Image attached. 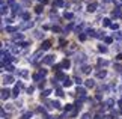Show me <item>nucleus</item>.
Returning <instances> with one entry per match:
<instances>
[{
    "label": "nucleus",
    "mask_w": 122,
    "mask_h": 119,
    "mask_svg": "<svg viewBox=\"0 0 122 119\" xmlns=\"http://www.w3.org/2000/svg\"><path fill=\"white\" fill-rule=\"evenodd\" d=\"M42 53H44L42 50L36 51V53H35L33 56H32V57H29V62H32V63H36L38 60H41V59H42Z\"/></svg>",
    "instance_id": "f257e3e1"
},
{
    "label": "nucleus",
    "mask_w": 122,
    "mask_h": 119,
    "mask_svg": "<svg viewBox=\"0 0 122 119\" xmlns=\"http://www.w3.org/2000/svg\"><path fill=\"white\" fill-rule=\"evenodd\" d=\"M12 14H14V15H23L24 12L21 11V6H20V5H15V6L12 8Z\"/></svg>",
    "instance_id": "f03ea898"
},
{
    "label": "nucleus",
    "mask_w": 122,
    "mask_h": 119,
    "mask_svg": "<svg viewBox=\"0 0 122 119\" xmlns=\"http://www.w3.org/2000/svg\"><path fill=\"white\" fill-rule=\"evenodd\" d=\"M51 48V41H44L42 42V45H41V50L42 51H47V50H50Z\"/></svg>",
    "instance_id": "7ed1b4c3"
},
{
    "label": "nucleus",
    "mask_w": 122,
    "mask_h": 119,
    "mask_svg": "<svg viewBox=\"0 0 122 119\" xmlns=\"http://www.w3.org/2000/svg\"><path fill=\"white\" fill-rule=\"evenodd\" d=\"M44 62L45 65H53L54 63V56H47V57H44Z\"/></svg>",
    "instance_id": "20e7f679"
},
{
    "label": "nucleus",
    "mask_w": 122,
    "mask_h": 119,
    "mask_svg": "<svg viewBox=\"0 0 122 119\" xmlns=\"http://www.w3.org/2000/svg\"><path fill=\"white\" fill-rule=\"evenodd\" d=\"M3 83H5V84L14 83V77H12V75H5V77H3Z\"/></svg>",
    "instance_id": "39448f33"
},
{
    "label": "nucleus",
    "mask_w": 122,
    "mask_h": 119,
    "mask_svg": "<svg viewBox=\"0 0 122 119\" xmlns=\"http://www.w3.org/2000/svg\"><path fill=\"white\" fill-rule=\"evenodd\" d=\"M9 97H11V90H9V89H3L2 90V99H8Z\"/></svg>",
    "instance_id": "423d86ee"
},
{
    "label": "nucleus",
    "mask_w": 122,
    "mask_h": 119,
    "mask_svg": "<svg viewBox=\"0 0 122 119\" xmlns=\"http://www.w3.org/2000/svg\"><path fill=\"white\" fill-rule=\"evenodd\" d=\"M23 84L21 83H18L15 88H14V92H12V97H18V93H20V89H21Z\"/></svg>",
    "instance_id": "0eeeda50"
},
{
    "label": "nucleus",
    "mask_w": 122,
    "mask_h": 119,
    "mask_svg": "<svg viewBox=\"0 0 122 119\" xmlns=\"http://www.w3.org/2000/svg\"><path fill=\"white\" fill-rule=\"evenodd\" d=\"M97 8H98V5H97V3H91V5L87 6V11H89V12H95V11H97Z\"/></svg>",
    "instance_id": "6e6552de"
},
{
    "label": "nucleus",
    "mask_w": 122,
    "mask_h": 119,
    "mask_svg": "<svg viewBox=\"0 0 122 119\" xmlns=\"http://www.w3.org/2000/svg\"><path fill=\"white\" fill-rule=\"evenodd\" d=\"M119 15H121V9H119V8H116L115 11L112 12V18H118Z\"/></svg>",
    "instance_id": "1a4fd4ad"
},
{
    "label": "nucleus",
    "mask_w": 122,
    "mask_h": 119,
    "mask_svg": "<svg viewBox=\"0 0 122 119\" xmlns=\"http://www.w3.org/2000/svg\"><path fill=\"white\" fill-rule=\"evenodd\" d=\"M84 84H86V88H93V86H95V83H93L92 78H87L86 82H84Z\"/></svg>",
    "instance_id": "9d476101"
},
{
    "label": "nucleus",
    "mask_w": 122,
    "mask_h": 119,
    "mask_svg": "<svg viewBox=\"0 0 122 119\" xmlns=\"http://www.w3.org/2000/svg\"><path fill=\"white\" fill-rule=\"evenodd\" d=\"M77 93L80 95V97H86V89L84 88H77Z\"/></svg>",
    "instance_id": "9b49d317"
},
{
    "label": "nucleus",
    "mask_w": 122,
    "mask_h": 119,
    "mask_svg": "<svg viewBox=\"0 0 122 119\" xmlns=\"http://www.w3.org/2000/svg\"><path fill=\"white\" fill-rule=\"evenodd\" d=\"M86 54H84V53H80V54H78V57H77V62L78 60H80V62H86Z\"/></svg>",
    "instance_id": "f8f14e48"
},
{
    "label": "nucleus",
    "mask_w": 122,
    "mask_h": 119,
    "mask_svg": "<svg viewBox=\"0 0 122 119\" xmlns=\"http://www.w3.org/2000/svg\"><path fill=\"white\" fill-rule=\"evenodd\" d=\"M106 75H107L106 71H98V72H97V77H98V78H104Z\"/></svg>",
    "instance_id": "ddd939ff"
},
{
    "label": "nucleus",
    "mask_w": 122,
    "mask_h": 119,
    "mask_svg": "<svg viewBox=\"0 0 122 119\" xmlns=\"http://www.w3.org/2000/svg\"><path fill=\"white\" fill-rule=\"evenodd\" d=\"M60 65H62V68H69V65H71V62H69L68 59H65V60H63V62H62Z\"/></svg>",
    "instance_id": "4468645a"
},
{
    "label": "nucleus",
    "mask_w": 122,
    "mask_h": 119,
    "mask_svg": "<svg viewBox=\"0 0 122 119\" xmlns=\"http://www.w3.org/2000/svg\"><path fill=\"white\" fill-rule=\"evenodd\" d=\"M32 26H33V23L27 21V23H24V24H21V29H27V27H32Z\"/></svg>",
    "instance_id": "2eb2a0df"
},
{
    "label": "nucleus",
    "mask_w": 122,
    "mask_h": 119,
    "mask_svg": "<svg viewBox=\"0 0 122 119\" xmlns=\"http://www.w3.org/2000/svg\"><path fill=\"white\" fill-rule=\"evenodd\" d=\"M21 18H23V20H26V21H29V20H30V14H29V12H24V14L21 15Z\"/></svg>",
    "instance_id": "dca6fc26"
},
{
    "label": "nucleus",
    "mask_w": 122,
    "mask_h": 119,
    "mask_svg": "<svg viewBox=\"0 0 122 119\" xmlns=\"http://www.w3.org/2000/svg\"><path fill=\"white\" fill-rule=\"evenodd\" d=\"M89 71H91V66H87V65H83V68H81V72H84V74H87Z\"/></svg>",
    "instance_id": "f3484780"
},
{
    "label": "nucleus",
    "mask_w": 122,
    "mask_h": 119,
    "mask_svg": "<svg viewBox=\"0 0 122 119\" xmlns=\"http://www.w3.org/2000/svg\"><path fill=\"white\" fill-rule=\"evenodd\" d=\"M98 65H100V66H107V65H109V62H107V60H102V59H100V60H98Z\"/></svg>",
    "instance_id": "a211bd4d"
},
{
    "label": "nucleus",
    "mask_w": 122,
    "mask_h": 119,
    "mask_svg": "<svg viewBox=\"0 0 122 119\" xmlns=\"http://www.w3.org/2000/svg\"><path fill=\"white\" fill-rule=\"evenodd\" d=\"M86 33H87L89 36H97V33H95V30H93V29H87Z\"/></svg>",
    "instance_id": "6ab92c4d"
},
{
    "label": "nucleus",
    "mask_w": 122,
    "mask_h": 119,
    "mask_svg": "<svg viewBox=\"0 0 122 119\" xmlns=\"http://www.w3.org/2000/svg\"><path fill=\"white\" fill-rule=\"evenodd\" d=\"M63 86H66V88H68V86H71V80H69L68 77L63 80Z\"/></svg>",
    "instance_id": "aec40b11"
},
{
    "label": "nucleus",
    "mask_w": 122,
    "mask_h": 119,
    "mask_svg": "<svg viewBox=\"0 0 122 119\" xmlns=\"http://www.w3.org/2000/svg\"><path fill=\"white\" fill-rule=\"evenodd\" d=\"M65 18H68V20H72V18H74V14H71V12H65Z\"/></svg>",
    "instance_id": "412c9836"
},
{
    "label": "nucleus",
    "mask_w": 122,
    "mask_h": 119,
    "mask_svg": "<svg viewBox=\"0 0 122 119\" xmlns=\"http://www.w3.org/2000/svg\"><path fill=\"white\" fill-rule=\"evenodd\" d=\"M102 26H112V23H110L109 18H104V20H102Z\"/></svg>",
    "instance_id": "4be33fe9"
},
{
    "label": "nucleus",
    "mask_w": 122,
    "mask_h": 119,
    "mask_svg": "<svg viewBox=\"0 0 122 119\" xmlns=\"http://www.w3.org/2000/svg\"><path fill=\"white\" fill-rule=\"evenodd\" d=\"M113 36L116 38V39H122V32H119V30H118V32H116Z\"/></svg>",
    "instance_id": "5701e85b"
},
{
    "label": "nucleus",
    "mask_w": 122,
    "mask_h": 119,
    "mask_svg": "<svg viewBox=\"0 0 122 119\" xmlns=\"http://www.w3.org/2000/svg\"><path fill=\"white\" fill-rule=\"evenodd\" d=\"M18 74H20L21 77H27V75H29V72H27V71H24V69H23V71H18Z\"/></svg>",
    "instance_id": "b1692460"
},
{
    "label": "nucleus",
    "mask_w": 122,
    "mask_h": 119,
    "mask_svg": "<svg viewBox=\"0 0 122 119\" xmlns=\"http://www.w3.org/2000/svg\"><path fill=\"white\" fill-rule=\"evenodd\" d=\"M98 50H100L101 53H107V47H104V45H100V47H98Z\"/></svg>",
    "instance_id": "393cba45"
},
{
    "label": "nucleus",
    "mask_w": 122,
    "mask_h": 119,
    "mask_svg": "<svg viewBox=\"0 0 122 119\" xmlns=\"http://www.w3.org/2000/svg\"><path fill=\"white\" fill-rule=\"evenodd\" d=\"M56 95H57V97H62V95H63V90L60 89V88H57V89H56Z\"/></svg>",
    "instance_id": "a878e982"
},
{
    "label": "nucleus",
    "mask_w": 122,
    "mask_h": 119,
    "mask_svg": "<svg viewBox=\"0 0 122 119\" xmlns=\"http://www.w3.org/2000/svg\"><path fill=\"white\" fill-rule=\"evenodd\" d=\"M21 39H23V35H21V33H18V35L14 36V41H21Z\"/></svg>",
    "instance_id": "bb28decb"
},
{
    "label": "nucleus",
    "mask_w": 122,
    "mask_h": 119,
    "mask_svg": "<svg viewBox=\"0 0 122 119\" xmlns=\"http://www.w3.org/2000/svg\"><path fill=\"white\" fill-rule=\"evenodd\" d=\"M17 29H15V27H12V26H8L6 27V32H9V33H12V32H15Z\"/></svg>",
    "instance_id": "cd10ccee"
},
{
    "label": "nucleus",
    "mask_w": 122,
    "mask_h": 119,
    "mask_svg": "<svg viewBox=\"0 0 122 119\" xmlns=\"http://www.w3.org/2000/svg\"><path fill=\"white\" fill-rule=\"evenodd\" d=\"M3 69H6L8 72H12V71H14V66L12 65H6V68H3Z\"/></svg>",
    "instance_id": "c85d7f7f"
},
{
    "label": "nucleus",
    "mask_w": 122,
    "mask_h": 119,
    "mask_svg": "<svg viewBox=\"0 0 122 119\" xmlns=\"http://www.w3.org/2000/svg\"><path fill=\"white\" fill-rule=\"evenodd\" d=\"M35 11H36V14H41L42 12V5H38V6L35 8Z\"/></svg>",
    "instance_id": "c756f323"
},
{
    "label": "nucleus",
    "mask_w": 122,
    "mask_h": 119,
    "mask_svg": "<svg viewBox=\"0 0 122 119\" xmlns=\"http://www.w3.org/2000/svg\"><path fill=\"white\" fill-rule=\"evenodd\" d=\"M50 93H51V90H50V89H45L44 92H42V97H48Z\"/></svg>",
    "instance_id": "7c9ffc66"
},
{
    "label": "nucleus",
    "mask_w": 122,
    "mask_h": 119,
    "mask_svg": "<svg viewBox=\"0 0 122 119\" xmlns=\"http://www.w3.org/2000/svg\"><path fill=\"white\" fill-rule=\"evenodd\" d=\"M53 107H56V109H60L62 106H60V103H59V101H53Z\"/></svg>",
    "instance_id": "2f4dec72"
},
{
    "label": "nucleus",
    "mask_w": 122,
    "mask_h": 119,
    "mask_svg": "<svg viewBox=\"0 0 122 119\" xmlns=\"http://www.w3.org/2000/svg\"><path fill=\"white\" fill-rule=\"evenodd\" d=\"M39 74L42 75V78H44L45 75H47V69H39Z\"/></svg>",
    "instance_id": "473e14b6"
},
{
    "label": "nucleus",
    "mask_w": 122,
    "mask_h": 119,
    "mask_svg": "<svg viewBox=\"0 0 122 119\" xmlns=\"http://www.w3.org/2000/svg\"><path fill=\"white\" fill-rule=\"evenodd\" d=\"M6 11H8V6L2 5V15H5V14H6Z\"/></svg>",
    "instance_id": "72a5a7b5"
},
{
    "label": "nucleus",
    "mask_w": 122,
    "mask_h": 119,
    "mask_svg": "<svg viewBox=\"0 0 122 119\" xmlns=\"http://www.w3.org/2000/svg\"><path fill=\"white\" fill-rule=\"evenodd\" d=\"M8 5H9V6H12V8H14V6H15L17 3H15V0H8Z\"/></svg>",
    "instance_id": "f704fd0d"
},
{
    "label": "nucleus",
    "mask_w": 122,
    "mask_h": 119,
    "mask_svg": "<svg viewBox=\"0 0 122 119\" xmlns=\"http://www.w3.org/2000/svg\"><path fill=\"white\" fill-rule=\"evenodd\" d=\"M104 41H106V44H112V42H113V38H104Z\"/></svg>",
    "instance_id": "c9c22d12"
},
{
    "label": "nucleus",
    "mask_w": 122,
    "mask_h": 119,
    "mask_svg": "<svg viewBox=\"0 0 122 119\" xmlns=\"http://www.w3.org/2000/svg\"><path fill=\"white\" fill-rule=\"evenodd\" d=\"M72 27H74V24H69L68 27H65V33H68L69 30H71V29H72Z\"/></svg>",
    "instance_id": "e433bc0d"
},
{
    "label": "nucleus",
    "mask_w": 122,
    "mask_h": 119,
    "mask_svg": "<svg viewBox=\"0 0 122 119\" xmlns=\"http://www.w3.org/2000/svg\"><path fill=\"white\" fill-rule=\"evenodd\" d=\"M30 118H32V113H30V112H29V113H26V115L23 116V119H30Z\"/></svg>",
    "instance_id": "4c0bfd02"
},
{
    "label": "nucleus",
    "mask_w": 122,
    "mask_h": 119,
    "mask_svg": "<svg viewBox=\"0 0 122 119\" xmlns=\"http://www.w3.org/2000/svg\"><path fill=\"white\" fill-rule=\"evenodd\" d=\"M65 110H66V112L72 110V104H66V107H65Z\"/></svg>",
    "instance_id": "58836bf2"
},
{
    "label": "nucleus",
    "mask_w": 122,
    "mask_h": 119,
    "mask_svg": "<svg viewBox=\"0 0 122 119\" xmlns=\"http://www.w3.org/2000/svg\"><path fill=\"white\" fill-rule=\"evenodd\" d=\"M35 36H36V38H42V36H44V33H41V32H35Z\"/></svg>",
    "instance_id": "ea45409f"
},
{
    "label": "nucleus",
    "mask_w": 122,
    "mask_h": 119,
    "mask_svg": "<svg viewBox=\"0 0 122 119\" xmlns=\"http://www.w3.org/2000/svg\"><path fill=\"white\" fill-rule=\"evenodd\" d=\"M78 38H80V41H84V39H86V35H84V33H80Z\"/></svg>",
    "instance_id": "a19ab883"
},
{
    "label": "nucleus",
    "mask_w": 122,
    "mask_h": 119,
    "mask_svg": "<svg viewBox=\"0 0 122 119\" xmlns=\"http://www.w3.org/2000/svg\"><path fill=\"white\" fill-rule=\"evenodd\" d=\"M53 32H60V27L59 26H53Z\"/></svg>",
    "instance_id": "79ce46f5"
},
{
    "label": "nucleus",
    "mask_w": 122,
    "mask_h": 119,
    "mask_svg": "<svg viewBox=\"0 0 122 119\" xmlns=\"http://www.w3.org/2000/svg\"><path fill=\"white\" fill-rule=\"evenodd\" d=\"M110 27H112V29H113V30H118V29H119V26H118V24H112Z\"/></svg>",
    "instance_id": "37998d69"
},
{
    "label": "nucleus",
    "mask_w": 122,
    "mask_h": 119,
    "mask_svg": "<svg viewBox=\"0 0 122 119\" xmlns=\"http://www.w3.org/2000/svg\"><path fill=\"white\" fill-rule=\"evenodd\" d=\"M97 38H104V33H102V32H98L97 33Z\"/></svg>",
    "instance_id": "c03bdc74"
},
{
    "label": "nucleus",
    "mask_w": 122,
    "mask_h": 119,
    "mask_svg": "<svg viewBox=\"0 0 122 119\" xmlns=\"http://www.w3.org/2000/svg\"><path fill=\"white\" fill-rule=\"evenodd\" d=\"M76 83L77 84H81V78L80 77H76Z\"/></svg>",
    "instance_id": "a18cd8bd"
},
{
    "label": "nucleus",
    "mask_w": 122,
    "mask_h": 119,
    "mask_svg": "<svg viewBox=\"0 0 122 119\" xmlns=\"http://www.w3.org/2000/svg\"><path fill=\"white\" fill-rule=\"evenodd\" d=\"M59 44L60 45H65V39H63V38H60V39H59Z\"/></svg>",
    "instance_id": "49530a36"
},
{
    "label": "nucleus",
    "mask_w": 122,
    "mask_h": 119,
    "mask_svg": "<svg viewBox=\"0 0 122 119\" xmlns=\"http://www.w3.org/2000/svg\"><path fill=\"white\" fill-rule=\"evenodd\" d=\"M21 2L24 3V5H30V0H21Z\"/></svg>",
    "instance_id": "de8ad7c7"
},
{
    "label": "nucleus",
    "mask_w": 122,
    "mask_h": 119,
    "mask_svg": "<svg viewBox=\"0 0 122 119\" xmlns=\"http://www.w3.org/2000/svg\"><path fill=\"white\" fill-rule=\"evenodd\" d=\"M104 119H112V116H110V115H106V116H104Z\"/></svg>",
    "instance_id": "09e8293b"
},
{
    "label": "nucleus",
    "mask_w": 122,
    "mask_h": 119,
    "mask_svg": "<svg viewBox=\"0 0 122 119\" xmlns=\"http://www.w3.org/2000/svg\"><path fill=\"white\" fill-rule=\"evenodd\" d=\"M93 119H101V116L100 115H95V118H93Z\"/></svg>",
    "instance_id": "8fccbe9b"
},
{
    "label": "nucleus",
    "mask_w": 122,
    "mask_h": 119,
    "mask_svg": "<svg viewBox=\"0 0 122 119\" xmlns=\"http://www.w3.org/2000/svg\"><path fill=\"white\" fill-rule=\"evenodd\" d=\"M118 59H119V60H122V53H121V54H118Z\"/></svg>",
    "instance_id": "3c124183"
},
{
    "label": "nucleus",
    "mask_w": 122,
    "mask_h": 119,
    "mask_svg": "<svg viewBox=\"0 0 122 119\" xmlns=\"http://www.w3.org/2000/svg\"><path fill=\"white\" fill-rule=\"evenodd\" d=\"M81 119H89V115H84V116H83Z\"/></svg>",
    "instance_id": "603ef678"
},
{
    "label": "nucleus",
    "mask_w": 122,
    "mask_h": 119,
    "mask_svg": "<svg viewBox=\"0 0 122 119\" xmlns=\"http://www.w3.org/2000/svg\"><path fill=\"white\" fill-rule=\"evenodd\" d=\"M119 92H121V93H122V86H121V88H119Z\"/></svg>",
    "instance_id": "864d4df0"
},
{
    "label": "nucleus",
    "mask_w": 122,
    "mask_h": 119,
    "mask_svg": "<svg viewBox=\"0 0 122 119\" xmlns=\"http://www.w3.org/2000/svg\"><path fill=\"white\" fill-rule=\"evenodd\" d=\"M104 2H110V0H104Z\"/></svg>",
    "instance_id": "5fc2aeb1"
}]
</instances>
